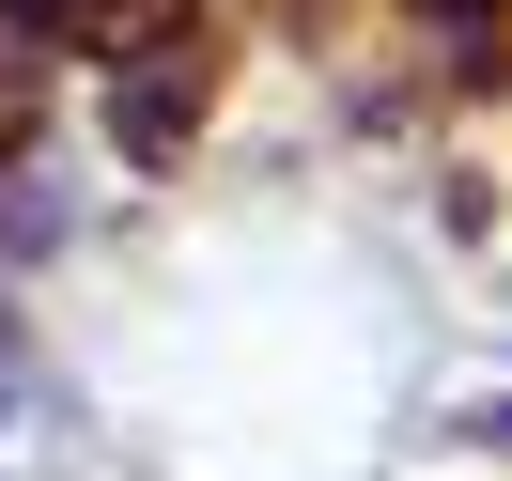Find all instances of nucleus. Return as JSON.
I'll return each mask as SVG.
<instances>
[{
  "label": "nucleus",
  "mask_w": 512,
  "mask_h": 481,
  "mask_svg": "<svg viewBox=\"0 0 512 481\" xmlns=\"http://www.w3.org/2000/svg\"><path fill=\"white\" fill-rule=\"evenodd\" d=\"M16 125H32V63H16V78H0V156H16Z\"/></svg>",
  "instance_id": "f03ea898"
},
{
  "label": "nucleus",
  "mask_w": 512,
  "mask_h": 481,
  "mask_svg": "<svg viewBox=\"0 0 512 481\" xmlns=\"http://www.w3.org/2000/svg\"><path fill=\"white\" fill-rule=\"evenodd\" d=\"M187 125H202V63H171V78L140 63L125 94H109V140H125L140 171H156V156H187Z\"/></svg>",
  "instance_id": "f257e3e1"
}]
</instances>
